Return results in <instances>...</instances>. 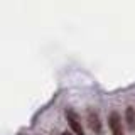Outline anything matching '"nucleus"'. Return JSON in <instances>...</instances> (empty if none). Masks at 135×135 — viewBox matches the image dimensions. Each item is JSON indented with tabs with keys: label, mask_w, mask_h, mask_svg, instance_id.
<instances>
[{
	"label": "nucleus",
	"mask_w": 135,
	"mask_h": 135,
	"mask_svg": "<svg viewBox=\"0 0 135 135\" xmlns=\"http://www.w3.org/2000/svg\"><path fill=\"white\" fill-rule=\"evenodd\" d=\"M66 120H68V123H69V128L73 130L76 135H84L83 125H81L79 117H78V113H76L74 110H71V108L66 110Z\"/></svg>",
	"instance_id": "1"
},
{
	"label": "nucleus",
	"mask_w": 135,
	"mask_h": 135,
	"mask_svg": "<svg viewBox=\"0 0 135 135\" xmlns=\"http://www.w3.org/2000/svg\"><path fill=\"white\" fill-rule=\"evenodd\" d=\"M86 120H88L90 128L96 135H103V125H101V120H100L98 112H96V110H91V108L88 110V112H86Z\"/></svg>",
	"instance_id": "2"
},
{
	"label": "nucleus",
	"mask_w": 135,
	"mask_h": 135,
	"mask_svg": "<svg viewBox=\"0 0 135 135\" xmlns=\"http://www.w3.org/2000/svg\"><path fill=\"white\" fill-rule=\"evenodd\" d=\"M108 127L112 130L113 135H125L123 133V125H122V118H120V113L117 112H112L108 117Z\"/></svg>",
	"instance_id": "3"
},
{
	"label": "nucleus",
	"mask_w": 135,
	"mask_h": 135,
	"mask_svg": "<svg viewBox=\"0 0 135 135\" xmlns=\"http://www.w3.org/2000/svg\"><path fill=\"white\" fill-rule=\"evenodd\" d=\"M125 122H127V127H128L130 130L135 128V112H133L132 107H128L127 112H125Z\"/></svg>",
	"instance_id": "4"
},
{
	"label": "nucleus",
	"mask_w": 135,
	"mask_h": 135,
	"mask_svg": "<svg viewBox=\"0 0 135 135\" xmlns=\"http://www.w3.org/2000/svg\"><path fill=\"white\" fill-rule=\"evenodd\" d=\"M61 135H73V133H69V132H62Z\"/></svg>",
	"instance_id": "5"
}]
</instances>
